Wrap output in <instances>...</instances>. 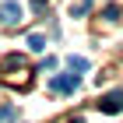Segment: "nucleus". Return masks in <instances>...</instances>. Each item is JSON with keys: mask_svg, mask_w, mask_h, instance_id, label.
Returning a JSON list of instances; mask_svg holds the SVG:
<instances>
[{"mask_svg": "<svg viewBox=\"0 0 123 123\" xmlns=\"http://www.w3.org/2000/svg\"><path fill=\"white\" fill-rule=\"evenodd\" d=\"M98 109L102 113H123V92H109L98 98Z\"/></svg>", "mask_w": 123, "mask_h": 123, "instance_id": "f257e3e1", "label": "nucleus"}, {"mask_svg": "<svg viewBox=\"0 0 123 123\" xmlns=\"http://www.w3.org/2000/svg\"><path fill=\"white\" fill-rule=\"evenodd\" d=\"M0 21H4V25H14V21H21V4H18V0H7V4L0 7Z\"/></svg>", "mask_w": 123, "mask_h": 123, "instance_id": "f03ea898", "label": "nucleus"}, {"mask_svg": "<svg viewBox=\"0 0 123 123\" xmlns=\"http://www.w3.org/2000/svg\"><path fill=\"white\" fill-rule=\"evenodd\" d=\"M49 88H53V92H74V88H77V74H60V77H53Z\"/></svg>", "mask_w": 123, "mask_h": 123, "instance_id": "7ed1b4c3", "label": "nucleus"}, {"mask_svg": "<svg viewBox=\"0 0 123 123\" xmlns=\"http://www.w3.org/2000/svg\"><path fill=\"white\" fill-rule=\"evenodd\" d=\"M92 4H95V0H77L74 7H70V18H85L88 11H92Z\"/></svg>", "mask_w": 123, "mask_h": 123, "instance_id": "20e7f679", "label": "nucleus"}, {"mask_svg": "<svg viewBox=\"0 0 123 123\" xmlns=\"http://www.w3.org/2000/svg\"><path fill=\"white\" fill-rule=\"evenodd\" d=\"M18 120V109L14 105H0V123H14Z\"/></svg>", "mask_w": 123, "mask_h": 123, "instance_id": "39448f33", "label": "nucleus"}, {"mask_svg": "<svg viewBox=\"0 0 123 123\" xmlns=\"http://www.w3.org/2000/svg\"><path fill=\"white\" fill-rule=\"evenodd\" d=\"M28 49L42 53V49H46V39H42V35H28Z\"/></svg>", "mask_w": 123, "mask_h": 123, "instance_id": "423d86ee", "label": "nucleus"}, {"mask_svg": "<svg viewBox=\"0 0 123 123\" xmlns=\"http://www.w3.org/2000/svg\"><path fill=\"white\" fill-rule=\"evenodd\" d=\"M67 63H70V70H88V60L85 56H70Z\"/></svg>", "mask_w": 123, "mask_h": 123, "instance_id": "0eeeda50", "label": "nucleus"}, {"mask_svg": "<svg viewBox=\"0 0 123 123\" xmlns=\"http://www.w3.org/2000/svg\"><path fill=\"white\" fill-rule=\"evenodd\" d=\"M32 7H35V11H42V7H46V0H32Z\"/></svg>", "mask_w": 123, "mask_h": 123, "instance_id": "6e6552de", "label": "nucleus"}, {"mask_svg": "<svg viewBox=\"0 0 123 123\" xmlns=\"http://www.w3.org/2000/svg\"><path fill=\"white\" fill-rule=\"evenodd\" d=\"M74 123H81V120H74Z\"/></svg>", "mask_w": 123, "mask_h": 123, "instance_id": "1a4fd4ad", "label": "nucleus"}]
</instances>
